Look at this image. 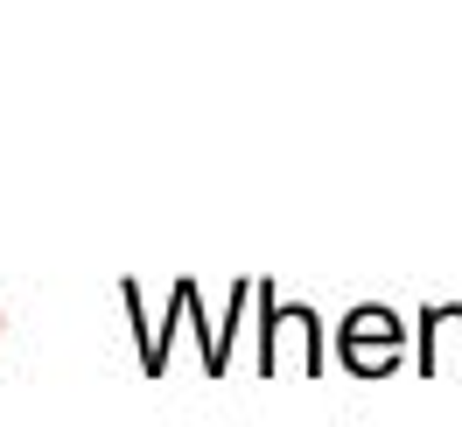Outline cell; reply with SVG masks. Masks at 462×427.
I'll use <instances>...</instances> for the list:
<instances>
[{
  "label": "cell",
  "instance_id": "1",
  "mask_svg": "<svg viewBox=\"0 0 462 427\" xmlns=\"http://www.w3.org/2000/svg\"><path fill=\"white\" fill-rule=\"evenodd\" d=\"M393 350H400V315L357 309L344 322V365L350 371H385V365H393Z\"/></svg>",
  "mask_w": 462,
  "mask_h": 427
},
{
  "label": "cell",
  "instance_id": "2",
  "mask_svg": "<svg viewBox=\"0 0 462 427\" xmlns=\"http://www.w3.org/2000/svg\"><path fill=\"white\" fill-rule=\"evenodd\" d=\"M448 343H462V309H428L420 315V371L448 365Z\"/></svg>",
  "mask_w": 462,
  "mask_h": 427
}]
</instances>
